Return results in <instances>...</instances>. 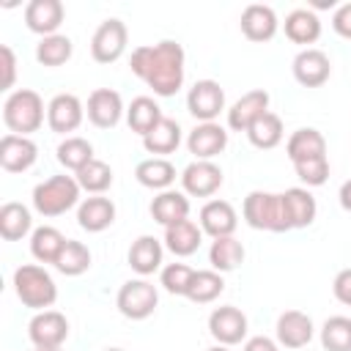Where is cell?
<instances>
[{"instance_id": "cell-1", "label": "cell", "mask_w": 351, "mask_h": 351, "mask_svg": "<svg viewBox=\"0 0 351 351\" xmlns=\"http://www.w3.org/2000/svg\"><path fill=\"white\" fill-rule=\"evenodd\" d=\"M129 69L156 96H176L184 85V47L170 38L159 44H143L132 49Z\"/></svg>"}, {"instance_id": "cell-2", "label": "cell", "mask_w": 351, "mask_h": 351, "mask_svg": "<svg viewBox=\"0 0 351 351\" xmlns=\"http://www.w3.org/2000/svg\"><path fill=\"white\" fill-rule=\"evenodd\" d=\"M241 214H244V222L250 228H255V230H269V233H285V230H291L282 192L252 189L244 197Z\"/></svg>"}, {"instance_id": "cell-3", "label": "cell", "mask_w": 351, "mask_h": 351, "mask_svg": "<svg viewBox=\"0 0 351 351\" xmlns=\"http://www.w3.org/2000/svg\"><path fill=\"white\" fill-rule=\"evenodd\" d=\"M14 291H16V299L36 313L49 310L58 299V285L52 274L38 263H22L14 271Z\"/></svg>"}, {"instance_id": "cell-4", "label": "cell", "mask_w": 351, "mask_h": 351, "mask_svg": "<svg viewBox=\"0 0 351 351\" xmlns=\"http://www.w3.org/2000/svg\"><path fill=\"white\" fill-rule=\"evenodd\" d=\"M3 123L8 126L11 134H22V137H30L33 132H38L44 123L41 96L30 88L11 90L3 101Z\"/></svg>"}, {"instance_id": "cell-5", "label": "cell", "mask_w": 351, "mask_h": 351, "mask_svg": "<svg viewBox=\"0 0 351 351\" xmlns=\"http://www.w3.org/2000/svg\"><path fill=\"white\" fill-rule=\"evenodd\" d=\"M80 184L74 176H49L47 181L33 186V208L41 217H60L69 208L80 206Z\"/></svg>"}, {"instance_id": "cell-6", "label": "cell", "mask_w": 351, "mask_h": 351, "mask_svg": "<svg viewBox=\"0 0 351 351\" xmlns=\"http://www.w3.org/2000/svg\"><path fill=\"white\" fill-rule=\"evenodd\" d=\"M159 304V291L154 282H148L145 277H137V280H126L121 288H118V296H115V307L123 318L129 321H145Z\"/></svg>"}, {"instance_id": "cell-7", "label": "cell", "mask_w": 351, "mask_h": 351, "mask_svg": "<svg viewBox=\"0 0 351 351\" xmlns=\"http://www.w3.org/2000/svg\"><path fill=\"white\" fill-rule=\"evenodd\" d=\"M126 41H129L126 25L118 16H110L90 36V58L96 63H115L126 52Z\"/></svg>"}, {"instance_id": "cell-8", "label": "cell", "mask_w": 351, "mask_h": 351, "mask_svg": "<svg viewBox=\"0 0 351 351\" xmlns=\"http://www.w3.org/2000/svg\"><path fill=\"white\" fill-rule=\"evenodd\" d=\"M186 110L197 123H211L225 110V90L217 80H197L186 93Z\"/></svg>"}, {"instance_id": "cell-9", "label": "cell", "mask_w": 351, "mask_h": 351, "mask_svg": "<svg viewBox=\"0 0 351 351\" xmlns=\"http://www.w3.org/2000/svg\"><path fill=\"white\" fill-rule=\"evenodd\" d=\"M27 337L36 348H60L69 337V318L60 310H41L30 318Z\"/></svg>"}, {"instance_id": "cell-10", "label": "cell", "mask_w": 351, "mask_h": 351, "mask_svg": "<svg viewBox=\"0 0 351 351\" xmlns=\"http://www.w3.org/2000/svg\"><path fill=\"white\" fill-rule=\"evenodd\" d=\"M181 186L192 197H211L222 186V167L211 159H195L181 170Z\"/></svg>"}, {"instance_id": "cell-11", "label": "cell", "mask_w": 351, "mask_h": 351, "mask_svg": "<svg viewBox=\"0 0 351 351\" xmlns=\"http://www.w3.org/2000/svg\"><path fill=\"white\" fill-rule=\"evenodd\" d=\"M208 332L219 346H236L247 337V315L233 307V304H222L214 307L208 315Z\"/></svg>"}, {"instance_id": "cell-12", "label": "cell", "mask_w": 351, "mask_h": 351, "mask_svg": "<svg viewBox=\"0 0 351 351\" xmlns=\"http://www.w3.org/2000/svg\"><path fill=\"white\" fill-rule=\"evenodd\" d=\"M293 77L299 85L304 88H321L329 77H332V60L324 49L315 47H304L296 58H293Z\"/></svg>"}, {"instance_id": "cell-13", "label": "cell", "mask_w": 351, "mask_h": 351, "mask_svg": "<svg viewBox=\"0 0 351 351\" xmlns=\"http://www.w3.org/2000/svg\"><path fill=\"white\" fill-rule=\"evenodd\" d=\"M85 118V107L74 93H58L47 104V126L58 134L77 132Z\"/></svg>"}, {"instance_id": "cell-14", "label": "cell", "mask_w": 351, "mask_h": 351, "mask_svg": "<svg viewBox=\"0 0 351 351\" xmlns=\"http://www.w3.org/2000/svg\"><path fill=\"white\" fill-rule=\"evenodd\" d=\"M38 159V145L30 137L22 134H3L0 140V167L5 173H25L36 165Z\"/></svg>"}, {"instance_id": "cell-15", "label": "cell", "mask_w": 351, "mask_h": 351, "mask_svg": "<svg viewBox=\"0 0 351 351\" xmlns=\"http://www.w3.org/2000/svg\"><path fill=\"white\" fill-rule=\"evenodd\" d=\"M274 335H277L280 348H304L313 340L315 326H313V318L307 313H302V310H285L277 318Z\"/></svg>"}, {"instance_id": "cell-16", "label": "cell", "mask_w": 351, "mask_h": 351, "mask_svg": "<svg viewBox=\"0 0 351 351\" xmlns=\"http://www.w3.org/2000/svg\"><path fill=\"white\" fill-rule=\"evenodd\" d=\"M88 121L99 129H112L118 126L121 115H123V99L118 90L112 88H96L90 96H88Z\"/></svg>"}, {"instance_id": "cell-17", "label": "cell", "mask_w": 351, "mask_h": 351, "mask_svg": "<svg viewBox=\"0 0 351 351\" xmlns=\"http://www.w3.org/2000/svg\"><path fill=\"white\" fill-rule=\"evenodd\" d=\"M263 112H269V93L263 88L247 90L241 99H236L228 107V129L233 132H247Z\"/></svg>"}, {"instance_id": "cell-18", "label": "cell", "mask_w": 351, "mask_h": 351, "mask_svg": "<svg viewBox=\"0 0 351 351\" xmlns=\"http://www.w3.org/2000/svg\"><path fill=\"white\" fill-rule=\"evenodd\" d=\"M225 145H228V132L217 121L197 123L186 137V148L195 159H211L214 162V156H219L225 151Z\"/></svg>"}, {"instance_id": "cell-19", "label": "cell", "mask_w": 351, "mask_h": 351, "mask_svg": "<svg viewBox=\"0 0 351 351\" xmlns=\"http://www.w3.org/2000/svg\"><path fill=\"white\" fill-rule=\"evenodd\" d=\"M63 3L60 0H30L25 5V25L38 33L41 38L44 36H55L58 27L63 25Z\"/></svg>"}, {"instance_id": "cell-20", "label": "cell", "mask_w": 351, "mask_h": 351, "mask_svg": "<svg viewBox=\"0 0 351 351\" xmlns=\"http://www.w3.org/2000/svg\"><path fill=\"white\" fill-rule=\"evenodd\" d=\"M115 222V203L104 195H90L77 206V225L88 233H101Z\"/></svg>"}, {"instance_id": "cell-21", "label": "cell", "mask_w": 351, "mask_h": 351, "mask_svg": "<svg viewBox=\"0 0 351 351\" xmlns=\"http://www.w3.org/2000/svg\"><path fill=\"white\" fill-rule=\"evenodd\" d=\"M239 225V214L228 200H208L200 208V230L208 233L211 239H222V236H233Z\"/></svg>"}, {"instance_id": "cell-22", "label": "cell", "mask_w": 351, "mask_h": 351, "mask_svg": "<svg viewBox=\"0 0 351 351\" xmlns=\"http://www.w3.org/2000/svg\"><path fill=\"white\" fill-rule=\"evenodd\" d=\"M241 33L250 38V41H269L274 38L280 22H277V14L271 5H263V3H252L241 11Z\"/></svg>"}, {"instance_id": "cell-23", "label": "cell", "mask_w": 351, "mask_h": 351, "mask_svg": "<svg viewBox=\"0 0 351 351\" xmlns=\"http://www.w3.org/2000/svg\"><path fill=\"white\" fill-rule=\"evenodd\" d=\"M282 200H285V214H288L291 230L310 228L315 222L318 203H315V197L310 195L307 186H291V189H285L282 192Z\"/></svg>"}, {"instance_id": "cell-24", "label": "cell", "mask_w": 351, "mask_h": 351, "mask_svg": "<svg viewBox=\"0 0 351 351\" xmlns=\"http://www.w3.org/2000/svg\"><path fill=\"white\" fill-rule=\"evenodd\" d=\"M162 255H165V247L156 236H140L132 241L126 261H129L132 271H137L140 277H148L156 269H162Z\"/></svg>"}, {"instance_id": "cell-25", "label": "cell", "mask_w": 351, "mask_h": 351, "mask_svg": "<svg viewBox=\"0 0 351 351\" xmlns=\"http://www.w3.org/2000/svg\"><path fill=\"white\" fill-rule=\"evenodd\" d=\"M151 217L154 222H159L162 228L176 225L181 219H189V197L186 192L178 189H165L151 200Z\"/></svg>"}, {"instance_id": "cell-26", "label": "cell", "mask_w": 351, "mask_h": 351, "mask_svg": "<svg viewBox=\"0 0 351 351\" xmlns=\"http://www.w3.org/2000/svg\"><path fill=\"white\" fill-rule=\"evenodd\" d=\"M200 241H203V230H200V225L192 222V219H181V222L165 228V247H167L176 258H189V255H195L197 247H200Z\"/></svg>"}, {"instance_id": "cell-27", "label": "cell", "mask_w": 351, "mask_h": 351, "mask_svg": "<svg viewBox=\"0 0 351 351\" xmlns=\"http://www.w3.org/2000/svg\"><path fill=\"white\" fill-rule=\"evenodd\" d=\"M285 154H288L291 165L304 162V159H315V156H326V137L313 126L296 129L285 143Z\"/></svg>"}, {"instance_id": "cell-28", "label": "cell", "mask_w": 351, "mask_h": 351, "mask_svg": "<svg viewBox=\"0 0 351 351\" xmlns=\"http://www.w3.org/2000/svg\"><path fill=\"white\" fill-rule=\"evenodd\" d=\"M285 36L293 41V44H315L318 36H321V19L313 8H293L285 22Z\"/></svg>"}, {"instance_id": "cell-29", "label": "cell", "mask_w": 351, "mask_h": 351, "mask_svg": "<svg viewBox=\"0 0 351 351\" xmlns=\"http://www.w3.org/2000/svg\"><path fill=\"white\" fill-rule=\"evenodd\" d=\"M178 145H181V126L176 118H167V115L143 137V148L154 156H162V159L167 154H173Z\"/></svg>"}, {"instance_id": "cell-30", "label": "cell", "mask_w": 351, "mask_h": 351, "mask_svg": "<svg viewBox=\"0 0 351 351\" xmlns=\"http://www.w3.org/2000/svg\"><path fill=\"white\" fill-rule=\"evenodd\" d=\"M134 178L148 186V189H156V192H165L173 186L176 181V167L170 159H162V156H151V159H143L137 167H134Z\"/></svg>"}, {"instance_id": "cell-31", "label": "cell", "mask_w": 351, "mask_h": 351, "mask_svg": "<svg viewBox=\"0 0 351 351\" xmlns=\"http://www.w3.org/2000/svg\"><path fill=\"white\" fill-rule=\"evenodd\" d=\"M27 233H33V217H30V208L11 200V203H3L0 206V236L5 241H19L25 239Z\"/></svg>"}, {"instance_id": "cell-32", "label": "cell", "mask_w": 351, "mask_h": 351, "mask_svg": "<svg viewBox=\"0 0 351 351\" xmlns=\"http://www.w3.org/2000/svg\"><path fill=\"white\" fill-rule=\"evenodd\" d=\"M66 241H69V239H66L58 228L41 225V228H36V230L30 233V255H33L38 263H52V266H55V261H58V255L63 252Z\"/></svg>"}, {"instance_id": "cell-33", "label": "cell", "mask_w": 351, "mask_h": 351, "mask_svg": "<svg viewBox=\"0 0 351 351\" xmlns=\"http://www.w3.org/2000/svg\"><path fill=\"white\" fill-rule=\"evenodd\" d=\"M208 263L214 271L225 274V271H233L244 263V244L236 239V236H222V239H214L211 247H208Z\"/></svg>"}, {"instance_id": "cell-34", "label": "cell", "mask_w": 351, "mask_h": 351, "mask_svg": "<svg viewBox=\"0 0 351 351\" xmlns=\"http://www.w3.org/2000/svg\"><path fill=\"white\" fill-rule=\"evenodd\" d=\"M162 118H165V115H162V107H159L151 96H137V99H132V104H129V110H126V123H129V129H132L134 134H140V137H145Z\"/></svg>"}, {"instance_id": "cell-35", "label": "cell", "mask_w": 351, "mask_h": 351, "mask_svg": "<svg viewBox=\"0 0 351 351\" xmlns=\"http://www.w3.org/2000/svg\"><path fill=\"white\" fill-rule=\"evenodd\" d=\"M282 134H285V129H282V118L277 115V112H263L250 129H247V140L255 145V148H261V151H271V148H277L280 143H282Z\"/></svg>"}, {"instance_id": "cell-36", "label": "cell", "mask_w": 351, "mask_h": 351, "mask_svg": "<svg viewBox=\"0 0 351 351\" xmlns=\"http://www.w3.org/2000/svg\"><path fill=\"white\" fill-rule=\"evenodd\" d=\"M222 291H225V280H222L219 271H214V269H195L192 282L186 288V299L195 302V304H208Z\"/></svg>"}, {"instance_id": "cell-37", "label": "cell", "mask_w": 351, "mask_h": 351, "mask_svg": "<svg viewBox=\"0 0 351 351\" xmlns=\"http://www.w3.org/2000/svg\"><path fill=\"white\" fill-rule=\"evenodd\" d=\"M74 52V44L69 36L63 33H55V36H44L38 44H36V60L41 66H63Z\"/></svg>"}, {"instance_id": "cell-38", "label": "cell", "mask_w": 351, "mask_h": 351, "mask_svg": "<svg viewBox=\"0 0 351 351\" xmlns=\"http://www.w3.org/2000/svg\"><path fill=\"white\" fill-rule=\"evenodd\" d=\"M55 269H58L60 274H66V277H80V274H85V271L90 269V250H88L82 241L69 239L66 247H63V252H60L58 261H55Z\"/></svg>"}, {"instance_id": "cell-39", "label": "cell", "mask_w": 351, "mask_h": 351, "mask_svg": "<svg viewBox=\"0 0 351 351\" xmlns=\"http://www.w3.org/2000/svg\"><path fill=\"white\" fill-rule=\"evenodd\" d=\"M93 145L85 140V137H66L60 145H58V162L66 167V170H82L88 162H93Z\"/></svg>"}, {"instance_id": "cell-40", "label": "cell", "mask_w": 351, "mask_h": 351, "mask_svg": "<svg viewBox=\"0 0 351 351\" xmlns=\"http://www.w3.org/2000/svg\"><path fill=\"white\" fill-rule=\"evenodd\" d=\"M74 178H77L80 189H85L90 195H101V192H107L112 186V167L107 162H101V159H93L82 170H77Z\"/></svg>"}, {"instance_id": "cell-41", "label": "cell", "mask_w": 351, "mask_h": 351, "mask_svg": "<svg viewBox=\"0 0 351 351\" xmlns=\"http://www.w3.org/2000/svg\"><path fill=\"white\" fill-rule=\"evenodd\" d=\"M321 346L324 351H351V318L332 315L321 326Z\"/></svg>"}, {"instance_id": "cell-42", "label": "cell", "mask_w": 351, "mask_h": 351, "mask_svg": "<svg viewBox=\"0 0 351 351\" xmlns=\"http://www.w3.org/2000/svg\"><path fill=\"white\" fill-rule=\"evenodd\" d=\"M192 274H195V269L186 266V263H167L159 271V285L167 293H173V296H186V288L192 282Z\"/></svg>"}, {"instance_id": "cell-43", "label": "cell", "mask_w": 351, "mask_h": 351, "mask_svg": "<svg viewBox=\"0 0 351 351\" xmlns=\"http://www.w3.org/2000/svg\"><path fill=\"white\" fill-rule=\"evenodd\" d=\"M293 170H296L299 181H302L307 189H310V186H321V184H326V178H329V159H326V156L304 159V162H296Z\"/></svg>"}, {"instance_id": "cell-44", "label": "cell", "mask_w": 351, "mask_h": 351, "mask_svg": "<svg viewBox=\"0 0 351 351\" xmlns=\"http://www.w3.org/2000/svg\"><path fill=\"white\" fill-rule=\"evenodd\" d=\"M332 293L340 304H348L351 307V266L348 269H340L332 280Z\"/></svg>"}, {"instance_id": "cell-45", "label": "cell", "mask_w": 351, "mask_h": 351, "mask_svg": "<svg viewBox=\"0 0 351 351\" xmlns=\"http://www.w3.org/2000/svg\"><path fill=\"white\" fill-rule=\"evenodd\" d=\"M0 60H3V90H11L14 80H16V58L8 44L0 47Z\"/></svg>"}, {"instance_id": "cell-46", "label": "cell", "mask_w": 351, "mask_h": 351, "mask_svg": "<svg viewBox=\"0 0 351 351\" xmlns=\"http://www.w3.org/2000/svg\"><path fill=\"white\" fill-rule=\"evenodd\" d=\"M332 30L351 41V3H343L332 14Z\"/></svg>"}, {"instance_id": "cell-47", "label": "cell", "mask_w": 351, "mask_h": 351, "mask_svg": "<svg viewBox=\"0 0 351 351\" xmlns=\"http://www.w3.org/2000/svg\"><path fill=\"white\" fill-rule=\"evenodd\" d=\"M241 351H280V343L266 337V335H255V337H247L244 340V348Z\"/></svg>"}, {"instance_id": "cell-48", "label": "cell", "mask_w": 351, "mask_h": 351, "mask_svg": "<svg viewBox=\"0 0 351 351\" xmlns=\"http://www.w3.org/2000/svg\"><path fill=\"white\" fill-rule=\"evenodd\" d=\"M337 200H340V206H343V211H348V214H351V178L340 184V192H337Z\"/></svg>"}, {"instance_id": "cell-49", "label": "cell", "mask_w": 351, "mask_h": 351, "mask_svg": "<svg viewBox=\"0 0 351 351\" xmlns=\"http://www.w3.org/2000/svg\"><path fill=\"white\" fill-rule=\"evenodd\" d=\"M206 351H230V348H228V346H219V343H217V346H211V348H206Z\"/></svg>"}, {"instance_id": "cell-50", "label": "cell", "mask_w": 351, "mask_h": 351, "mask_svg": "<svg viewBox=\"0 0 351 351\" xmlns=\"http://www.w3.org/2000/svg\"><path fill=\"white\" fill-rule=\"evenodd\" d=\"M36 351H60V348H36Z\"/></svg>"}, {"instance_id": "cell-51", "label": "cell", "mask_w": 351, "mask_h": 351, "mask_svg": "<svg viewBox=\"0 0 351 351\" xmlns=\"http://www.w3.org/2000/svg\"><path fill=\"white\" fill-rule=\"evenodd\" d=\"M104 351H123V348H115V346H112V348H104Z\"/></svg>"}]
</instances>
